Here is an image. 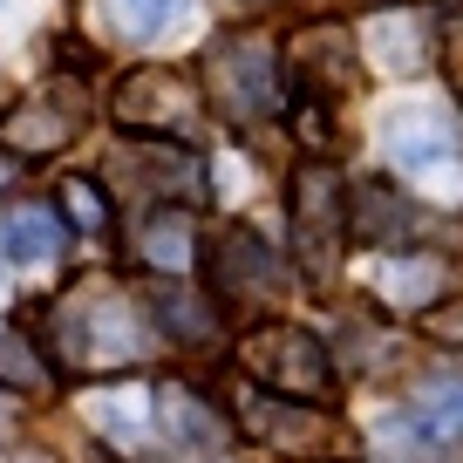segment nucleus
<instances>
[{
  "label": "nucleus",
  "mask_w": 463,
  "mask_h": 463,
  "mask_svg": "<svg viewBox=\"0 0 463 463\" xmlns=\"http://www.w3.org/2000/svg\"><path fill=\"white\" fill-rule=\"evenodd\" d=\"M48 314H55L48 347H55L61 368H137L150 354V341H157L144 300L116 293L109 279H82V287H69Z\"/></svg>",
  "instance_id": "obj_1"
},
{
  "label": "nucleus",
  "mask_w": 463,
  "mask_h": 463,
  "mask_svg": "<svg viewBox=\"0 0 463 463\" xmlns=\"http://www.w3.org/2000/svg\"><path fill=\"white\" fill-rule=\"evenodd\" d=\"M198 96L218 109V123L246 137L273 116H287V61H279V42L266 28H225L212 48H204V75Z\"/></svg>",
  "instance_id": "obj_2"
},
{
  "label": "nucleus",
  "mask_w": 463,
  "mask_h": 463,
  "mask_svg": "<svg viewBox=\"0 0 463 463\" xmlns=\"http://www.w3.org/2000/svg\"><path fill=\"white\" fill-rule=\"evenodd\" d=\"M239 368H246L252 389L266 395H293V402H334V382H341V368H334L327 341L307 327H293V320H260V327H246V341H239Z\"/></svg>",
  "instance_id": "obj_3"
},
{
  "label": "nucleus",
  "mask_w": 463,
  "mask_h": 463,
  "mask_svg": "<svg viewBox=\"0 0 463 463\" xmlns=\"http://www.w3.org/2000/svg\"><path fill=\"white\" fill-rule=\"evenodd\" d=\"M287 232H293V260L307 279H334L347 239V177L334 164L307 157L287 184Z\"/></svg>",
  "instance_id": "obj_4"
},
{
  "label": "nucleus",
  "mask_w": 463,
  "mask_h": 463,
  "mask_svg": "<svg viewBox=\"0 0 463 463\" xmlns=\"http://www.w3.org/2000/svg\"><path fill=\"white\" fill-rule=\"evenodd\" d=\"M109 116L123 137H171V144H184L191 123L204 116V96L184 69H130L109 96Z\"/></svg>",
  "instance_id": "obj_5"
},
{
  "label": "nucleus",
  "mask_w": 463,
  "mask_h": 463,
  "mask_svg": "<svg viewBox=\"0 0 463 463\" xmlns=\"http://www.w3.org/2000/svg\"><path fill=\"white\" fill-rule=\"evenodd\" d=\"M198 260L212 279V307H260L279 293V252L252 225H218L198 246Z\"/></svg>",
  "instance_id": "obj_6"
},
{
  "label": "nucleus",
  "mask_w": 463,
  "mask_h": 463,
  "mask_svg": "<svg viewBox=\"0 0 463 463\" xmlns=\"http://www.w3.org/2000/svg\"><path fill=\"white\" fill-rule=\"evenodd\" d=\"M239 422H246L266 449H287V457H341V422H334L320 402L246 389L239 395Z\"/></svg>",
  "instance_id": "obj_7"
},
{
  "label": "nucleus",
  "mask_w": 463,
  "mask_h": 463,
  "mask_svg": "<svg viewBox=\"0 0 463 463\" xmlns=\"http://www.w3.org/2000/svg\"><path fill=\"white\" fill-rule=\"evenodd\" d=\"M382 150L402 177H463V150L449 116L430 102H402V109L382 116Z\"/></svg>",
  "instance_id": "obj_8"
},
{
  "label": "nucleus",
  "mask_w": 463,
  "mask_h": 463,
  "mask_svg": "<svg viewBox=\"0 0 463 463\" xmlns=\"http://www.w3.org/2000/svg\"><path fill=\"white\" fill-rule=\"evenodd\" d=\"M109 177H137L150 191V204H198L204 198V157L191 144H171V137H130V144L109 157Z\"/></svg>",
  "instance_id": "obj_9"
},
{
  "label": "nucleus",
  "mask_w": 463,
  "mask_h": 463,
  "mask_svg": "<svg viewBox=\"0 0 463 463\" xmlns=\"http://www.w3.org/2000/svg\"><path fill=\"white\" fill-rule=\"evenodd\" d=\"M82 89L75 82H48L34 89V96H21L14 109L0 116V150H14V157H48V150H61L75 130H82Z\"/></svg>",
  "instance_id": "obj_10"
},
{
  "label": "nucleus",
  "mask_w": 463,
  "mask_h": 463,
  "mask_svg": "<svg viewBox=\"0 0 463 463\" xmlns=\"http://www.w3.org/2000/svg\"><path fill=\"white\" fill-rule=\"evenodd\" d=\"M416 232V204L389 184V177H347V239L362 246H409Z\"/></svg>",
  "instance_id": "obj_11"
},
{
  "label": "nucleus",
  "mask_w": 463,
  "mask_h": 463,
  "mask_svg": "<svg viewBox=\"0 0 463 463\" xmlns=\"http://www.w3.org/2000/svg\"><path fill=\"white\" fill-rule=\"evenodd\" d=\"M130 252L157 279H177V273L198 266V225H191L184 204H150V212L137 218V232H130Z\"/></svg>",
  "instance_id": "obj_12"
},
{
  "label": "nucleus",
  "mask_w": 463,
  "mask_h": 463,
  "mask_svg": "<svg viewBox=\"0 0 463 463\" xmlns=\"http://www.w3.org/2000/svg\"><path fill=\"white\" fill-rule=\"evenodd\" d=\"M279 61H287V75H307L314 89L354 82V34L341 21H307V28H293L279 42Z\"/></svg>",
  "instance_id": "obj_13"
},
{
  "label": "nucleus",
  "mask_w": 463,
  "mask_h": 463,
  "mask_svg": "<svg viewBox=\"0 0 463 463\" xmlns=\"http://www.w3.org/2000/svg\"><path fill=\"white\" fill-rule=\"evenodd\" d=\"M362 48L375 55V69H389V75H422L443 42H436V28L422 14H409V7H382V14L368 21Z\"/></svg>",
  "instance_id": "obj_14"
},
{
  "label": "nucleus",
  "mask_w": 463,
  "mask_h": 463,
  "mask_svg": "<svg viewBox=\"0 0 463 463\" xmlns=\"http://www.w3.org/2000/svg\"><path fill=\"white\" fill-rule=\"evenodd\" d=\"M443 260L436 252H409V246H395L389 260L375 266V300L389 307V314H422V307L443 293Z\"/></svg>",
  "instance_id": "obj_15"
},
{
  "label": "nucleus",
  "mask_w": 463,
  "mask_h": 463,
  "mask_svg": "<svg viewBox=\"0 0 463 463\" xmlns=\"http://www.w3.org/2000/svg\"><path fill=\"white\" fill-rule=\"evenodd\" d=\"M144 314H150V327L171 334L177 347H204V341H218V307H212V300H198L191 287H177V279H157V287L144 293Z\"/></svg>",
  "instance_id": "obj_16"
},
{
  "label": "nucleus",
  "mask_w": 463,
  "mask_h": 463,
  "mask_svg": "<svg viewBox=\"0 0 463 463\" xmlns=\"http://www.w3.org/2000/svg\"><path fill=\"white\" fill-rule=\"evenodd\" d=\"M61 239H69V225H61V212H48V204H21V212H7V225H0L7 266H48L61 252Z\"/></svg>",
  "instance_id": "obj_17"
},
{
  "label": "nucleus",
  "mask_w": 463,
  "mask_h": 463,
  "mask_svg": "<svg viewBox=\"0 0 463 463\" xmlns=\"http://www.w3.org/2000/svg\"><path fill=\"white\" fill-rule=\"evenodd\" d=\"M157 422L191 449H225V416L191 389H157Z\"/></svg>",
  "instance_id": "obj_18"
},
{
  "label": "nucleus",
  "mask_w": 463,
  "mask_h": 463,
  "mask_svg": "<svg viewBox=\"0 0 463 463\" xmlns=\"http://www.w3.org/2000/svg\"><path fill=\"white\" fill-rule=\"evenodd\" d=\"M402 430L416 436L422 449H443L463 436V382H443V389H422L416 402L402 409Z\"/></svg>",
  "instance_id": "obj_19"
},
{
  "label": "nucleus",
  "mask_w": 463,
  "mask_h": 463,
  "mask_svg": "<svg viewBox=\"0 0 463 463\" xmlns=\"http://www.w3.org/2000/svg\"><path fill=\"white\" fill-rule=\"evenodd\" d=\"M191 14H198V0H109V21L130 34V42H164V34H177Z\"/></svg>",
  "instance_id": "obj_20"
},
{
  "label": "nucleus",
  "mask_w": 463,
  "mask_h": 463,
  "mask_svg": "<svg viewBox=\"0 0 463 463\" xmlns=\"http://www.w3.org/2000/svg\"><path fill=\"white\" fill-rule=\"evenodd\" d=\"M0 382L14 395H48V362L21 341V334H0Z\"/></svg>",
  "instance_id": "obj_21"
},
{
  "label": "nucleus",
  "mask_w": 463,
  "mask_h": 463,
  "mask_svg": "<svg viewBox=\"0 0 463 463\" xmlns=\"http://www.w3.org/2000/svg\"><path fill=\"white\" fill-rule=\"evenodd\" d=\"M61 225L69 232H109V198L89 177H61Z\"/></svg>",
  "instance_id": "obj_22"
},
{
  "label": "nucleus",
  "mask_w": 463,
  "mask_h": 463,
  "mask_svg": "<svg viewBox=\"0 0 463 463\" xmlns=\"http://www.w3.org/2000/svg\"><path fill=\"white\" fill-rule=\"evenodd\" d=\"M293 137H300L307 157H327V150H334V130H327V109H320V96H293Z\"/></svg>",
  "instance_id": "obj_23"
},
{
  "label": "nucleus",
  "mask_w": 463,
  "mask_h": 463,
  "mask_svg": "<svg viewBox=\"0 0 463 463\" xmlns=\"http://www.w3.org/2000/svg\"><path fill=\"white\" fill-rule=\"evenodd\" d=\"M449 82H457V102H463V28L449 34Z\"/></svg>",
  "instance_id": "obj_24"
},
{
  "label": "nucleus",
  "mask_w": 463,
  "mask_h": 463,
  "mask_svg": "<svg viewBox=\"0 0 463 463\" xmlns=\"http://www.w3.org/2000/svg\"><path fill=\"white\" fill-rule=\"evenodd\" d=\"M430 327H436V334H457V347H463V307H449V314H430Z\"/></svg>",
  "instance_id": "obj_25"
},
{
  "label": "nucleus",
  "mask_w": 463,
  "mask_h": 463,
  "mask_svg": "<svg viewBox=\"0 0 463 463\" xmlns=\"http://www.w3.org/2000/svg\"><path fill=\"white\" fill-rule=\"evenodd\" d=\"M14 177H21V157H14V150H0V184H14Z\"/></svg>",
  "instance_id": "obj_26"
},
{
  "label": "nucleus",
  "mask_w": 463,
  "mask_h": 463,
  "mask_svg": "<svg viewBox=\"0 0 463 463\" xmlns=\"http://www.w3.org/2000/svg\"><path fill=\"white\" fill-rule=\"evenodd\" d=\"M0 436H7V409H0Z\"/></svg>",
  "instance_id": "obj_27"
}]
</instances>
